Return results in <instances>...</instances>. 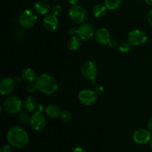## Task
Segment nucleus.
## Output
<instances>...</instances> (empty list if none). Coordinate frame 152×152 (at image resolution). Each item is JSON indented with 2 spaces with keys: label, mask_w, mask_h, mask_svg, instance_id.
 I'll use <instances>...</instances> for the list:
<instances>
[{
  "label": "nucleus",
  "mask_w": 152,
  "mask_h": 152,
  "mask_svg": "<svg viewBox=\"0 0 152 152\" xmlns=\"http://www.w3.org/2000/svg\"><path fill=\"white\" fill-rule=\"evenodd\" d=\"M149 145H150V148L152 149V139H151V141L149 142Z\"/></svg>",
  "instance_id": "nucleus-36"
},
{
  "label": "nucleus",
  "mask_w": 152,
  "mask_h": 152,
  "mask_svg": "<svg viewBox=\"0 0 152 152\" xmlns=\"http://www.w3.org/2000/svg\"><path fill=\"white\" fill-rule=\"evenodd\" d=\"M94 36L95 40L97 42V43L102 46L109 44L110 41L111 40L109 31L105 28H100L96 30Z\"/></svg>",
  "instance_id": "nucleus-14"
},
{
  "label": "nucleus",
  "mask_w": 152,
  "mask_h": 152,
  "mask_svg": "<svg viewBox=\"0 0 152 152\" xmlns=\"http://www.w3.org/2000/svg\"><path fill=\"white\" fill-rule=\"evenodd\" d=\"M72 152H86V151L84 148H83L77 147L72 151Z\"/></svg>",
  "instance_id": "nucleus-32"
},
{
  "label": "nucleus",
  "mask_w": 152,
  "mask_h": 152,
  "mask_svg": "<svg viewBox=\"0 0 152 152\" xmlns=\"http://www.w3.org/2000/svg\"><path fill=\"white\" fill-rule=\"evenodd\" d=\"M110 46V47L111 48H116L117 46V45H118V43H117V42L115 40H111V41H110L109 44H108Z\"/></svg>",
  "instance_id": "nucleus-31"
},
{
  "label": "nucleus",
  "mask_w": 152,
  "mask_h": 152,
  "mask_svg": "<svg viewBox=\"0 0 152 152\" xmlns=\"http://www.w3.org/2000/svg\"><path fill=\"white\" fill-rule=\"evenodd\" d=\"M94 92H96V95H102V93H103L104 92V88L102 86H96V87H95V89H94Z\"/></svg>",
  "instance_id": "nucleus-28"
},
{
  "label": "nucleus",
  "mask_w": 152,
  "mask_h": 152,
  "mask_svg": "<svg viewBox=\"0 0 152 152\" xmlns=\"http://www.w3.org/2000/svg\"><path fill=\"white\" fill-rule=\"evenodd\" d=\"M98 69L96 63L91 61H87L81 68L82 75L87 80H94L97 75Z\"/></svg>",
  "instance_id": "nucleus-7"
},
{
  "label": "nucleus",
  "mask_w": 152,
  "mask_h": 152,
  "mask_svg": "<svg viewBox=\"0 0 152 152\" xmlns=\"http://www.w3.org/2000/svg\"><path fill=\"white\" fill-rule=\"evenodd\" d=\"M68 33L71 36H75V34H77V28H70L69 30H68Z\"/></svg>",
  "instance_id": "nucleus-29"
},
{
  "label": "nucleus",
  "mask_w": 152,
  "mask_h": 152,
  "mask_svg": "<svg viewBox=\"0 0 152 152\" xmlns=\"http://www.w3.org/2000/svg\"><path fill=\"white\" fill-rule=\"evenodd\" d=\"M7 140L9 145L16 148H23L29 142L28 134L20 127H13L7 134Z\"/></svg>",
  "instance_id": "nucleus-1"
},
{
  "label": "nucleus",
  "mask_w": 152,
  "mask_h": 152,
  "mask_svg": "<svg viewBox=\"0 0 152 152\" xmlns=\"http://www.w3.org/2000/svg\"><path fill=\"white\" fill-rule=\"evenodd\" d=\"M122 0H104V4L108 10H116L120 6Z\"/></svg>",
  "instance_id": "nucleus-21"
},
{
  "label": "nucleus",
  "mask_w": 152,
  "mask_h": 152,
  "mask_svg": "<svg viewBox=\"0 0 152 152\" xmlns=\"http://www.w3.org/2000/svg\"><path fill=\"white\" fill-rule=\"evenodd\" d=\"M147 19L148 21V23L152 26V9L148 12V14H147Z\"/></svg>",
  "instance_id": "nucleus-30"
},
{
  "label": "nucleus",
  "mask_w": 152,
  "mask_h": 152,
  "mask_svg": "<svg viewBox=\"0 0 152 152\" xmlns=\"http://www.w3.org/2000/svg\"><path fill=\"white\" fill-rule=\"evenodd\" d=\"M148 40L147 34L144 31L140 29H134L130 31L128 36V41L132 46H141L146 43Z\"/></svg>",
  "instance_id": "nucleus-6"
},
{
  "label": "nucleus",
  "mask_w": 152,
  "mask_h": 152,
  "mask_svg": "<svg viewBox=\"0 0 152 152\" xmlns=\"http://www.w3.org/2000/svg\"><path fill=\"white\" fill-rule=\"evenodd\" d=\"M70 19L76 24L82 25L87 19V12L81 5H73L68 11Z\"/></svg>",
  "instance_id": "nucleus-5"
},
{
  "label": "nucleus",
  "mask_w": 152,
  "mask_h": 152,
  "mask_svg": "<svg viewBox=\"0 0 152 152\" xmlns=\"http://www.w3.org/2000/svg\"><path fill=\"white\" fill-rule=\"evenodd\" d=\"M94 35V29L90 24L83 23L77 28V36L82 40L87 41L91 40Z\"/></svg>",
  "instance_id": "nucleus-11"
},
{
  "label": "nucleus",
  "mask_w": 152,
  "mask_h": 152,
  "mask_svg": "<svg viewBox=\"0 0 152 152\" xmlns=\"http://www.w3.org/2000/svg\"><path fill=\"white\" fill-rule=\"evenodd\" d=\"M62 111L60 108L56 104H50L48 106L45 110V113L50 119H57L58 117H60V115Z\"/></svg>",
  "instance_id": "nucleus-17"
},
{
  "label": "nucleus",
  "mask_w": 152,
  "mask_h": 152,
  "mask_svg": "<svg viewBox=\"0 0 152 152\" xmlns=\"http://www.w3.org/2000/svg\"><path fill=\"white\" fill-rule=\"evenodd\" d=\"M15 80L12 77H5L0 82V93L1 95H8L13 91Z\"/></svg>",
  "instance_id": "nucleus-12"
},
{
  "label": "nucleus",
  "mask_w": 152,
  "mask_h": 152,
  "mask_svg": "<svg viewBox=\"0 0 152 152\" xmlns=\"http://www.w3.org/2000/svg\"><path fill=\"white\" fill-rule=\"evenodd\" d=\"M38 20V16L35 10L26 9L20 13L19 22L24 28H31L36 25Z\"/></svg>",
  "instance_id": "nucleus-4"
},
{
  "label": "nucleus",
  "mask_w": 152,
  "mask_h": 152,
  "mask_svg": "<svg viewBox=\"0 0 152 152\" xmlns=\"http://www.w3.org/2000/svg\"><path fill=\"white\" fill-rule=\"evenodd\" d=\"M50 5L47 1L44 0L37 1L34 4V10L36 13L40 15H46L50 11Z\"/></svg>",
  "instance_id": "nucleus-15"
},
{
  "label": "nucleus",
  "mask_w": 152,
  "mask_h": 152,
  "mask_svg": "<svg viewBox=\"0 0 152 152\" xmlns=\"http://www.w3.org/2000/svg\"><path fill=\"white\" fill-rule=\"evenodd\" d=\"M22 102L19 97L11 95L5 99L3 104V109L7 113L15 115L19 113L22 110Z\"/></svg>",
  "instance_id": "nucleus-3"
},
{
  "label": "nucleus",
  "mask_w": 152,
  "mask_h": 152,
  "mask_svg": "<svg viewBox=\"0 0 152 152\" xmlns=\"http://www.w3.org/2000/svg\"><path fill=\"white\" fill-rule=\"evenodd\" d=\"M145 1L148 5L152 6V0H145Z\"/></svg>",
  "instance_id": "nucleus-35"
},
{
  "label": "nucleus",
  "mask_w": 152,
  "mask_h": 152,
  "mask_svg": "<svg viewBox=\"0 0 152 152\" xmlns=\"http://www.w3.org/2000/svg\"><path fill=\"white\" fill-rule=\"evenodd\" d=\"M78 98L80 102L86 106H91L95 104L97 99V95L91 89H83L78 94Z\"/></svg>",
  "instance_id": "nucleus-8"
},
{
  "label": "nucleus",
  "mask_w": 152,
  "mask_h": 152,
  "mask_svg": "<svg viewBox=\"0 0 152 152\" xmlns=\"http://www.w3.org/2000/svg\"><path fill=\"white\" fill-rule=\"evenodd\" d=\"M68 47L71 51H77L80 49L81 46L80 38L78 36H71L68 40Z\"/></svg>",
  "instance_id": "nucleus-19"
},
{
  "label": "nucleus",
  "mask_w": 152,
  "mask_h": 152,
  "mask_svg": "<svg viewBox=\"0 0 152 152\" xmlns=\"http://www.w3.org/2000/svg\"><path fill=\"white\" fill-rule=\"evenodd\" d=\"M11 145H4L0 149V152H12Z\"/></svg>",
  "instance_id": "nucleus-27"
},
{
  "label": "nucleus",
  "mask_w": 152,
  "mask_h": 152,
  "mask_svg": "<svg viewBox=\"0 0 152 152\" xmlns=\"http://www.w3.org/2000/svg\"><path fill=\"white\" fill-rule=\"evenodd\" d=\"M67 1L69 4H72V5H77L80 0H67Z\"/></svg>",
  "instance_id": "nucleus-33"
},
{
  "label": "nucleus",
  "mask_w": 152,
  "mask_h": 152,
  "mask_svg": "<svg viewBox=\"0 0 152 152\" xmlns=\"http://www.w3.org/2000/svg\"><path fill=\"white\" fill-rule=\"evenodd\" d=\"M51 11H52V13L54 14L55 16H59L62 12V6L59 5V4H56V5H54L53 7H52Z\"/></svg>",
  "instance_id": "nucleus-24"
},
{
  "label": "nucleus",
  "mask_w": 152,
  "mask_h": 152,
  "mask_svg": "<svg viewBox=\"0 0 152 152\" xmlns=\"http://www.w3.org/2000/svg\"><path fill=\"white\" fill-rule=\"evenodd\" d=\"M107 7H105V4H97L94 7L93 14L95 17L96 18H101L103 17L105 14L107 13Z\"/></svg>",
  "instance_id": "nucleus-20"
},
{
  "label": "nucleus",
  "mask_w": 152,
  "mask_h": 152,
  "mask_svg": "<svg viewBox=\"0 0 152 152\" xmlns=\"http://www.w3.org/2000/svg\"><path fill=\"white\" fill-rule=\"evenodd\" d=\"M30 125L35 131H42L46 126L45 117L40 112H34L30 118Z\"/></svg>",
  "instance_id": "nucleus-9"
},
{
  "label": "nucleus",
  "mask_w": 152,
  "mask_h": 152,
  "mask_svg": "<svg viewBox=\"0 0 152 152\" xmlns=\"http://www.w3.org/2000/svg\"><path fill=\"white\" fill-rule=\"evenodd\" d=\"M60 119L62 122H68L72 119V115H71V113L70 112L65 110V111H62L61 113Z\"/></svg>",
  "instance_id": "nucleus-23"
},
{
  "label": "nucleus",
  "mask_w": 152,
  "mask_h": 152,
  "mask_svg": "<svg viewBox=\"0 0 152 152\" xmlns=\"http://www.w3.org/2000/svg\"><path fill=\"white\" fill-rule=\"evenodd\" d=\"M53 1H59V0H53Z\"/></svg>",
  "instance_id": "nucleus-37"
},
{
  "label": "nucleus",
  "mask_w": 152,
  "mask_h": 152,
  "mask_svg": "<svg viewBox=\"0 0 152 152\" xmlns=\"http://www.w3.org/2000/svg\"><path fill=\"white\" fill-rule=\"evenodd\" d=\"M19 120L21 122H22V123H27L28 121L30 122V119H29V117H28V115H27V113H23V112H22V113H19Z\"/></svg>",
  "instance_id": "nucleus-25"
},
{
  "label": "nucleus",
  "mask_w": 152,
  "mask_h": 152,
  "mask_svg": "<svg viewBox=\"0 0 152 152\" xmlns=\"http://www.w3.org/2000/svg\"><path fill=\"white\" fill-rule=\"evenodd\" d=\"M43 25L47 31H54L59 25V20L57 16H55L53 13H48L45 16L43 19Z\"/></svg>",
  "instance_id": "nucleus-13"
},
{
  "label": "nucleus",
  "mask_w": 152,
  "mask_h": 152,
  "mask_svg": "<svg viewBox=\"0 0 152 152\" xmlns=\"http://www.w3.org/2000/svg\"><path fill=\"white\" fill-rule=\"evenodd\" d=\"M22 78L28 83H34L37 80V74L33 69L26 68L22 71Z\"/></svg>",
  "instance_id": "nucleus-16"
},
{
  "label": "nucleus",
  "mask_w": 152,
  "mask_h": 152,
  "mask_svg": "<svg viewBox=\"0 0 152 152\" xmlns=\"http://www.w3.org/2000/svg\"><path fill=\"white\" fill-rule=\"evenodd\" d=\"M148 128L150 131L152 133V117L148 120Z\"/></svg>",
  "instance_id": "nucleus-34"
},
{
  "label": "nucleus",
  "mask_w": 152,
  "mask_h": 152,
  "mask_svg": "<svg viewBox=\"0 0 152 152\" xmlns=\"http://www.w3.org/2000/svg\"><path fill=\"white\" fill-rule=\"evenodd\" d=\"M25 107L28 112H36L37 111V107H38V103L35 98L32 96L27 97L25 101Z\"/></svg>",
  "instance_id": "nucleus-18"
},
{
  "label": "nucleus",
  "mask_w": 152,
  "mask_h": 152,
  "mask_svg": "<svg viewBox=\"0 0 152 152\" xmlns=\"http://www.w3.org/2000/svg\"><path fill=\"white\" fill-rule=\"evenodd\" d=\"M36 85L38 90L47 95H52L56 92L58 89L56 80L50 75L47 73H43L37 77Z\"/></svg>",
  "instance_id": "nucleus-2"
},
{
  "label": "nucleus",
  "mask_w": 152,
  "mask_h": 152,
  "mask_svg": "<svg viewBox=\"0 0 152 152\" xmlns=\"http://www.w3.org/2000/svg\"><path fill=\"white\" fill-rule=\"evenodd\" d=\"M131 43L129 41H123L119 45V49L123 53H127L131 50Z\"/></svg>",
  "instance_id": "nucleus-22"
},
{
  "label": "nucleus",
  "mask_w": 152,
  "mask_h": 152,
  "mask_svg": "<svg viewBox=\"0 0 152 152\" xmlns=\"http://www.w3.org/2000/svg\"><path fill=\"white\" fill-rule=\"evenodd\" d=\"M37 89H37V85H36V83L35 84H34V83H29V85L27 86V91H28V92H30V93H34Z\"/></svg>",
  "instance_id": "nucleus-26"
},
{
  "label": "nucleus",
  "mask_w": 152,
  "mask_h": 152,
  "mask_svg": "<svg viewBox=\"0 0 152 152\" xmlns=\"http://www.w3.org/2000/svg\"><path fill=\"white\" fill-rule=\"evenodd\" d=\"M151 134L149 130L140 128L134 132L133 139L137 144H146L151 141Z\"/></svg>",
  "instance_id": "nucleus-10"
}]
</instances>
